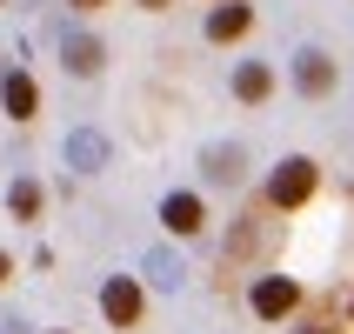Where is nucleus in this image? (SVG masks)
Returning <instances> with one entry per match:
<instances>
[{"instance_id": "0eeeda50", "label": "nucleus", "mask_w": 354, "mask_h": 334, "mask_svg": "<svg viewBox=\"0 0 354 334\" xmlns=\"http://www.w3.org/2000/svg\"><path fill=\"white\" fill-rule=\"evenodd\" d=\"M248 27H254V7H241V0H221L207 14V40H241Z\"/></svg>"}, {"instance_id": "20e7f679", "label": "nucleus", "mask_w": 354, "mask_h": 334, "mask_svg": "<svg viewBox=\"0 0 354 334\" xmlns=\"http://www.w3.org/2000/svg\"><path fill=\"white\" fill-rule=\"evenodd\" d=\"M60 60H67V74H100V60H107V47H100L94 34H87V27H67V34H60Z\"/></svg>"}, {"instance_id": "4468645a", "label": "nucleus", "mask_w": 354, "mask_h": 334, "mask_svg": "<svg viewBox=\"0 0 354 334\" xmlns=\"http://www.w3.org/2000/svg\"><path fill=\"white\" fill-rule=\"evenodd\" d=\"M67 7H80V14H94V7H107V0H67Z\"/></svg>"}, {"instance_id": "f8f14e48", "label": "nucleus", "mask_w": 354, "mask_h": 334, "mask_svg": "<svg viewBox=\"0 0 354 334\" xmlns=\"http://www.w3.org/2000/svg\"><path fill=\"white\" fill-rule=\"evenodd\" d=\"M207 174H214L221 187H234L241 180V147H214V154H207Z\"/></svg>"}, {"instance_id": "39448f33", "label": "nucleus", "mask_w": 354, "mask_h": 334, "mask_svg": "<svg viewBox=\"0 0 354 334\" xmlns=\"http://www.w3.org/2000/svg\"><path fill=\"white\" fill-rule=\"evenodd\" d=\"M160 221H167V234H201L207 207H201V194H167L160 201Z\"/></svg>"}, {"instance_id": "ddd939ff", "label": "nucleus", "mask_w": 354, "mask_h": 334, "mask_svg": "<svg viewBox=\"0 0 354 334\" xmlns=\"http://www.w3.org/2000/svg\"><path fill=\"white\" fill-rule=\"evenodd\" d=\"M147 275H154L160 288H180V261L174 254H154V261H147Z\"/></svg>"}, {"instance_id": "9d476101", "label": "nucleus", "mask_w": 354, "mask_h": 334, "mask_svg": "<svg viewBox=\"0 0 354 334\" xmlns=\"http://www.w3.org/2000/svg\"><path fill=\"white\" fill-rule=\"evenodd\" d=\"M234 94L254 107V100H268V94H274V74H268L261 60H241V67H234Z\"/></svg>"}, {"instance_id": "dca6fc26", "label": "nucleus", "mask_w": 354, "mask_h": 334, "mask_svg": "<svg viewBox=\"0 0 354 334\" xmlns=\"http://www.w3.org/2000/svg\"><path fill=\"white\" fill-rule=\"evenodd\" d=\"M7 275H14V261H7V254H0V281H7Z\"/></svg>"}, {"instance_id": "f3484780", "label": "nucleus", "mask_w": 354, "mask_h": 334, "mask_svg": "<svg viewBox=\"0 0 354 334\" xmlns=\"http://www.w3.org/2000/svg\"><path fill=\"white\" fill-rule=\"evenodd\" d=\"M140 7H167V0H140Z\"/></svg>"}, {"instance_id": "6e6552de", "label": "nucleus", "mask_w": 354, "mask_h": 334, "mask_svg": "<svg viewBox=\"0 0 354 334\" xmlns=\"http://www.w3.org/2000/svg\"><path fill=\"white\" fill-rule=\"evenodd\" d=\"M0 107H7L14 120H34V107H40V87H34L27 74H7V80H0Z\"/></svg>"}, {"instance_id": "a211bd4d", "label": "nucleus", "mask_w": 354, "mask_h": 334, "mask_svg": "<svg viewBox=\"0 0 354 334\" xmlns=\"http://www.w3.org/2000/svg\"><path fill=\"white\" fill-rule=\"evenodd\" d=\"M301 334H328V328H301Z\"/></svg>"}, {"instance_id": "7ed1b4c3", "label": "nucleus", "mask_w": 354, "mask_h": 334, "mask_svg": "<svg viewBox=\"0 0 354 334\" xmlns=\"http://www.w3.org/2000/svg\"><path fill=\"white\" fill-rule=\"evenodd\" d=\"M301 308V288L288 275H268V281H254V315L261 321H288Z\"/></svg>"}, {"instance_id": "9b49d317", "label": "nucleus", "mask_w": 354, "mask_h": 334, "mask_svg": "<svg viewBox=\"0 0 354 334\" xmlns=\"http://www.w3.org/2000/svg\"><path fill=\"white\" fill-rule=\"evenodd\" d=\"M7 207H14V221H34L40 214V180H14L7 187Z\"/></svg>"}, {"instance_id": "2eb2a0df", "label": "nucleus", "mask_w": 354, "mask_h": 334, "mask_svg": "<svg viewBox=\"0 0 354 334\" xmlns=\"http://www.w3.org/2000/svg\"><path fill=\"white\" fill-rule=\"evenodd\" d=\"M0 334H27V321H0Z\"/></svg>"}, {"instance_id": "423d86ee", "label": "nucleus", "mask_w": 354, "mask_h": 334, "mask_svg": "<svg viewBox=\"0 0 354 334\" xmlns=\"http://www.w3.org/2000/svg\"><path fill=\"white\" fill-rule=\"evenodd\" d=\"M67 167H74V174H100V167H107V140H100L94 127L67 134Z\"/></svg>"}, {"instance_id": "1a4fd4ad", "label": "nucleus", "mask_w": 354, "mask_h": 334, "mask_svg": "<svg viewBox=\"0 0 354 334\" xmlns=\"http://www.w3.org/2000/svg\"><path fill=\"white\" fill-rule=\"evenodd\" d=\"M295 87L301 94H328V87H335V60L328 54H301L295 60Z\"/></svg>"}, {"instance_id": "f03ea898", "label": "nucleus", "mask_w": 354, "mask_h": 334, "mask_svg": "<svg viewBox=\"0 0 354 334\" xmlns=\"http://www.w3.org/2000/svg\"><path fill=\"white\" fill-rule=\"evenodd\" d=\"M140 281H127V275H114L107 288H100V315L114 321V328H140Z\"/></svg>"}, {"instance_id": "f257e3e1", "label": "nucleus", "mask_w": 354, "mask_h": 334, "mask_svg": "<svg viewBox=\"0 0 354 334\" xmlns=\"http://www.w3.org/2000/svg\"><path fill=\"white\" fill-rule=\"evenodd\" d=\"M315 187H321V167H315L308 154H295V160H281L274 180H268V207L295 214V207H308V201H315Z\"/></svg>"}]
</instances>
